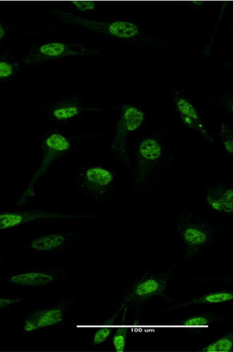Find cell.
<instances>
[{"label":"cell","mask_w":233,"mask_h":352,"mask_svg":"<svg viewBox=\"0 0 233 352\" xmlns=\"http://www.w3.org/2000/svg\"><path fill=\"white\" fill-rule=\"evenodd\" d=\"M45 14L81 31L109 38L119 43L144 47L146 50H155L158 47L155 40L134 21L89 19L58 9H49Z\"/></svg>","instance_id":"1"},{"label":"cell","mask_w":233,"mask_h":352,"mask_svg":"<svg viewBox=\"0 0 233 352\" xmlns=\"http://www.w3.org/2000/svg\"><path fill=\"white\" fill-rule=\"evenodd\" d=\"M172 160L166 148L164 133L152 132L137 142L131 157V174L135 188L140 195L152 192L168 170Z\"/></svg>","instance_id":"2"},{"label":"cell","mask_w":233,"mask_h":352,"mask_svg":"<svg viewBox=\"0 0 233 352\" xmlns=\"http://www.w3.org/2000/svg\"><path fill=\"white\" fill-rule=\"evenodd\" d=\"M178 241L182 244L185 260L190 261L211 248L221 234V226L210 223L200 211L185 210L176 219Z\"/></svg>","instance_id":"3"},{"label":"cell","mask_w":233,"mask_h":352,"mask_svg":"<svg viewBox=\"0 0 233 352\" xmlns=\"http://www.w3.org/2000/svg\"><path fill=\"white\" fill-rule=\"evenodd\" d=\"M74 57L99 58L100 54L87 45L63 38H53L30 47L21 61L27 67H37L46 63L67 60Z\"/></svg>","instance_id":"4"},{"label":"cell","mask_w":233,"mask_h":352,"mask_svg":"<svg viewBox=\"0 0 233 352\" xmlns=\"http://www.w3.org/2000/svg\"><path fill=\"white\" fill-rule=\"evenodd\" d=\"M45 113L47 123L57 125H68L91 112L115 111V107L95 106L88 104L87 100L80 93L63 94L49 102L38 106Z\"/></svg>","instance_id":"5"},{"label":"cell","mask_w":233,"mask_h":352,"mask_svg":"<svg viewBox=\"0 0 233 352\" xmlns=\"http://www.w3.org/2000/svg\"><path fill=\"white\" fill-rule=\"evenodd\" d=\"M115 170L102 164L82 165L75 175L78 192L98 203L104 201L116 182Z\"/></svg>","instance_id":"6"},{"label":"cell","mask_w":233,"mask_h":352,"mask_svg":"<svg viewBox=\"0 0 233 352\" xmlns=\"http://www.w3.org/2000/svg\"><path fill=\"white\" fill-rule=\"evenodd\" d=\"M77 136H70L64 131L51 129L41 137V158L38 170L36 172L28 190H33L36 183L49 171L50 166L59 158L75 152Z\"/></svg>","instance_id":"7"},{"label":"cell","mask_w":233,"mask_h":352,"mask_svg":"<svg viewBox=\"0 0 233 352\" xmlns=\"http://www.w3.org/2000/svg\"><path fill=\"white\" fill-rule=\"evenodd\" d=\"M148 116L142 107L125 104L120 107V117L113 131L110 148L120 160H129L127 141L131 133L136 132L146 123Z\"/></svg>","instance_id":"8"},{"label":"cell","mask_w":233,"mask_h":352,"mask_svg":"<svg viewBox=\"0 0 233 352\" xmlns=\"http://www.w3.org/2000/svg\"><path fill=\"white\" fill-rule=\"evenodd\" d=\"M71 267H38L12 272L4 276L5 285L14 288L46 289L63 283Z\"/></svg>","instance_id":"9"},{"label":"cell","mask_w":233,"mask_h":352,"mask_svg":"<svg viewBox=\"0 0 233 352\" xmlns=\"http://www.w3.org/2000/svg\"><path fill=\"white\" fill-rule=\"evenodd\" d=\"M76 305L73 300H63L49 306L35 307L29 311L22 322L23 336L64 326L65 315Z\"/></svg>","instance_id":"10"},{"label":"cell","mask_w":233,"mask_h":352,"mask_svg":"<svg viewBox=\"0 0 233 352\" xmlns=\"http://www.w3.org/2000/svg\"><path fill=\"white\" fill-rule=\"evenodd\" d=\"M91 218L89 214L74 212H55L45 208H27L13 212H0V234L37 223L54 222L58 220H71Z\"/></svg>","instance_id":"11"},{"label":"cell","mask_w":233,"mask_h":352,"mask_svg":"<svg viewBox=\"0 0 233 352\" xmlns=\"http://www.w3.org/2000/svg\"><path fill=\"white\" fill-rule=\"evenodd\" d=\"M172 274L147 272L136 278L126 289L124 306L142 305L157 297H166Z\"/></svg>","instance_id":"12"},{"label":"cell","mask_w":233,"mask_h":352,"mask_svg":"<svg viewBox=\"0 0 233 352\" xmlns=\"http://www.w3.org/2000/svg\"><path fill=\"white\" fill-rule=\"evenodd\" d=\"M85 238L75 231H45L28 239L23 247L38 254H63L79 245Z\"/></svg>","instance_id":"13"},{"label":"cell","mask_w":233,"mask_h":352,"mask_svg":"<svg viewBox=\"0 0 233 352\" xmlns=\"http://www.w3.org/2000/svg\"><path fill=\"white\" fill-rule=\"evenodd\" d=\"M173 109L184 128L198 134L209 145L214 146L213 135L201 118L198 106L183 89L175 88L170 93Z\"/></svg>","instance_id":"14"},{"label":"cell","mask_w":233,"mask_h":352,"mask_svg":"<svg viewBox=\"0 0 233 352\" xmlns=\"http://www.w3.org/2000/svg\"><path fill=\"white\" fill-rule=\"evenodd\" d=\"M204 199L209 208L219 214L233 212V187L230 184H214L204 190Z\"/></svg>","instance_id":"15"},{"label":"cell","mask_w":233,"mask_h":352,"mask_svg":"<svg viewBox=\"0 0 233 352\" xmlns=\"http://www.w3.org/2000/svg\"><path fill=\"white\" fill-rule=\"evenodd\" d=\"M25 67V65L18 60L11 51L5 50L0 53V87L16 79Z\"/></svg>","instance_id":"16"},{"label":"cell","mask_w":233,"mask_h":352,"mask_svg":"<svg viewBox=\"0 0 233 352\" xmlns=\"http://www.w3.org/2000/svg\"><path fill=\"white\" fill-rule=\"evenodd\" d=\"M233 301V292L232 289H225L207 292L187 302L181 303L177 307H188L191 305L217 306L230 303Z\"/></svg>","instance_id":"17"},{"label":"cell","mask_w":233,"mask_h":352,"mask_svg":"<svg viewBox=\"0 0 233 352\" xmlns=\"http://www.w3.org/2000/svg\"><path fill=\"white\" fill-rule=\"evenodd\" d=\"M216 320L214 314L198 313L190 315L181 321H177V324L186 328L190 332L201 333L209 329Z\"/></svg>","instance_id":"18"},{"label":"cell","mask_w":233,"mask_h":352,"mask_svg":"<svg viewBox=\"0 0 233 352\" xmlns=\"http://www.w3.org/2000/svg\"><path fill=\"white\" fill-rule=\"evenodd\" d=\"M39 29V28H36L32 32H26L28 31L27 29L11 26L8 23L0 19V46L8 43L12 38L20 34L22 36H37L38 34H41L37 32V30Z\"/></svg>","instance_id":"19"},{"label":"cell","mask_w":233,"mask_h":352,"mask_svg":"<svg viewBox=\"0 0 233 352\" xmlns=\"http://www.w3.org/2000/svg\"><path fill=\"white\" fill-rule=\"evenodd\" d=\"M116 318V315H113L100 327L95 328L91 337L93 344L100 346L109 341L115 329Z\"/></svg>","instance_id":"20"},{"label":"cell","mask_w":233,"mask_h":352,"mask_svg":"<svg viewBox=\"0 0 233 352\" xmlns=\"http://www.w3.org/2000/svg\"><path fill=\"white\" fill-rule=\"evenodd\" d=\"M233 349V333L230 332L226 335L214 339L201 349L204 352H231Z\"/></svg>","instance_id":"21"},{"label":"cell","mask_w":233,"mask_h":352,"mask_svg":"<svg viewBox=\"0 0 233 352\" xmlns=\"http://www.w3.org/2000/svg\"><path fill=\"white\" fill-rule=\"evenodd\" d=\"M128 327L125 326L124 320L122 325L115 327L111 340L113 349L118 352H123L127 350Z\"/></svg>","instance_id":"22"},{"label":"cell","mask_w":233,"mask_h":352,"mask_svg":"<svg viewBox=\"0 0 233 352\" xmlns=\"http://www.w3.org/2000/svg\"><path fill=\"white\" fill-rule=\"evenodd\" d=\"M223 153L228 157H232L233 155V126L232 124L223 123L221 125L220 132L218 134Z\"/></svg>","instance_id":"23"},{"label":"cell","mask_w":233,"mask_h":352,"mask_svg":"<svg viewBox=\"0 0 233 352\" xmlns=\"http://www.w3.org/2000/svg\"><path fill=\"white\" fill-rule=\"evenodd\" d=\"M216 105L218 109L225 111L227 114L232 116V93L222 89L220 93L214 95L209 102Z\"/></svg>","instance_id":"24"},{"label":"cell","mask_w":233,"mask_h":352,"mask_svg":"<svg viewBox=\"0 0 233 352\" xmlns=\"http://www.w3.org/2000/svg\"><path fill=\"white\" fill-rule=\"evenodd\" d=\"M23 299L21 296H11L0 292V312L5 311L10 307L21 305Z\"/></svg>","instance_id":"25"},{"label":"cell","mask_w":233,"mask_h":352,"mask_svg":"<svg viewBox=\"0 0 233 352\" xmlns=\"http://www.w3.org/2000/svg\"><path fill=\"white\" fill-rule=\"evenodd\" d=\"M69 5L76 13H87L98 10L100 3L95 1H71Z\"/></svg>","instance_id":"26"},{"label":"cell","mask_w":233,"mask_h":352,"mask_svg":"<svg viewBox=\"0 0 233 352\" xmlns=\"http://www.w3.org/2000/svg\"><path fill=\"white\" fill-rule=\"evenodd\" d=\"M5 243H7V241L0 242V265H2L3 261V256H2V250H3V248Z\"/></svg>","instance_id":"27"}]
</instances>
